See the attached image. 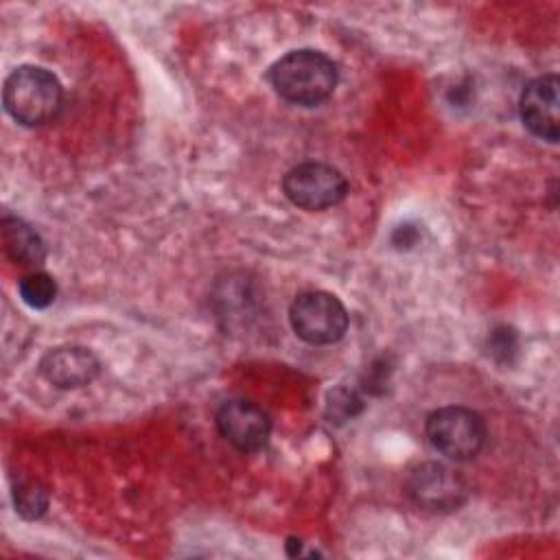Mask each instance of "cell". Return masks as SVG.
Segmentation results:
<instances>
[{
    "label": "cell",
    "mask_w": 560,
    "mask_h": 560,
    "mask_svg": "<svg viewBox=\"0 0 560 560\" xmlns=\"http://www.w3.org/2000/svg\"><path fill=\"white\" fill-rule=\"evenodd\" d=\"M273 90L293 105L313 107L324 103L337 88V66L319 50L300 48L280 57L269 72Z\"/></svg>",
    "instance_id": "obj_1"
},
{
    "label": "cell",
    "mask_w": 560,
    "mask_h": 560,
    "mask_svg": "<svg viewBox=\"0 0 560 560\" xmlns=\"http://www.w3.org/2000/svg\"><path fill=\"white\" fill-rule=\"evenodd\" d=\"M7 114L26 127H39L52 120L63 103L59 79L39 66L15 68L2 88Z\"/></svg>",
    "instance_id": "obj_2"
},
{
    "label": "cell",
    "mask_w": 560,
    "mask_h": 560,
    "mask_svg": "<svg viewBox=\"0 0 560 560\" xmlns=\"http://www.w3.org/2000/svg\"><path fill=\"white\" fill-rule=\"evenodd\" d=\"M483 418L466 407H442L427 418V438L431 446L455 462L479 455L486 444Z\"/></svg>",
    "instance_id": "obj_3"
},
{
    "label": "cell",
    "mask_w": 560,
    "mask_h": 560,
    "mask_svg": "<svg viewBox=\"0 0 560 560\" xmlns=\"http://www.w3.org/2000/svg\"><path fill=\"white\" fill-rule=\"evenodd\" d=\"M289 322L295 335L311 346H330L348 330L343 304L326 291L300 293L289 308Z\"/></svg>",
    "instance_id": "obj_4"
},
{
    "label": "cell",
    "mask_w": 560,
    "mask_h": 560,
    "mask_svg": "<svg viewBox=\"0 0 560 560\" xmlns=\"http://www.w3.org/2000/svg\"><path fill=\"white\" fill-rule=\"evenodd\" d=\"M282 190L293 206L317 212L337 206L348 195V182L330 164L304 162L284 175Z\"/></svg>",
    "instance_id": "obj_5"
},
{
    "label": "cell",
    "mask_w": 560,
    "mask_h": 560,
    "mask_svg": "<svg viewBox=\"0 0 560 560\" xmlns=\"http://www.w3.org/2000/svg\"><path fill=\"white\" fill-rule=\"evenodd\" d=\"M407 492L416 505L429 512H453L468 499L466 479L446 464H418L409 479Z\"/></svg>",
    "instance_id": "obj_6"
},
{
    "label": "cell",
    "mask_w": 560,
    "mask_h": 560,
    "mask_svg": "<svg viewBox=\"0 0 560 560\" xmlns=\"http://www.w3.org/2000/svg\"><path fill=\"white\" fill-rule=\"evenodd\" d=\"M219 433L238 451H260L271 433V420L262 407L245 398L225 400L217 411Z\"/></svg>",
    "instance_id": "obj_7"
},
{
    "label": "cell",
    "mask_w": 560,
    "mask_h": 560,
    "mask_svg": "<svg viewBox=\"0 0 560 560\" xmlns=\"http://www.w3.org/2000/svg\"><path fill=\"white\" fill-rule=\"evenodd\" d=\"M521 120L547 142H558V77L553 72L529 81L521 94Z\"/></svg>",
    "instance_id": "obj_8"
},
{
    "label": "cell",
    "mask_w": 560,
    "mask_h": 560,
    "mask_svg": "<svg viewBox=\"0 0 560 560\" xmlns=\"http://www.w3.org/2000/svg\"><path fill=\"white\" fill-rule=\"evenodd\" d=\"M101 372V363L92 350L83 346H59L48 350L39 361V374L59 389H74L92 383Z\"/></svg>",
    "instance_id": "obj_9"
},
{
    "label": "cell",
    "mask_w": 560,
    "mask_h": 560,
    "mask_svg": "<svg viewBox=\"0 0 560 560\" xmlns=\"http://www.w3.org/2000/svg\"><path fill=\"white\" fill-rule=\"evenodd\" d=\"M0 234L4 252L20 265H39L46 258V245L42 236L22 219L4 217L0 221Z\"/></svg>",
    "instance_id": "obj_10"
},
{
    "label": "cell",
    "mask_w": 560,
    "mask_h": 560,
    "mask_svg": "<svg viewBox=\"0 0 560 560\" xmlns=\"http://www.w3.org/2000/svg\"><path fill=\"white\" fill-rule=\"evenodd\" d=\"M13 501H15V510L22 518H39L46 508H48V490L33 479H24L15 486L13 490Z\"/></svg>",
    "instance_id": "obj_11"
},
{
    "label": "cell",
    "mask_w": 560,
    "mask_h": 560,
    "mask_svg": "<svg viewBox=\"0 0 560 560\" xmlns=\"http://www.w3.org/2000/svg\"><path fill=\"white\" fill-rule=\"evenodd\" d=\"M20 298L24 300L26 306L31 308H46L55 302L57 298V284L55 280L44 273V271H35L28 273L20 280Z\"/></svg>",
    "instance_id": "obj_12"
},
{
    "label": "cell",
    "mask_w": 560,
    "mask_h": 560,
    "mask_svg": "<svg viewBox=\"0 0 560 560\" xmlns=\"http://www.w3.org/2000/svg\"><path fill=\"white\" fill-rule=\"evenodd\" d=\"M363 409L361 398L357 396L354 389H346V387H337L335 392L328 394V402H326V418H330V422H343L348 418H354L359 411Z\"/></svg>",
    "instance_id": "obj_13"
}]
</instances>
